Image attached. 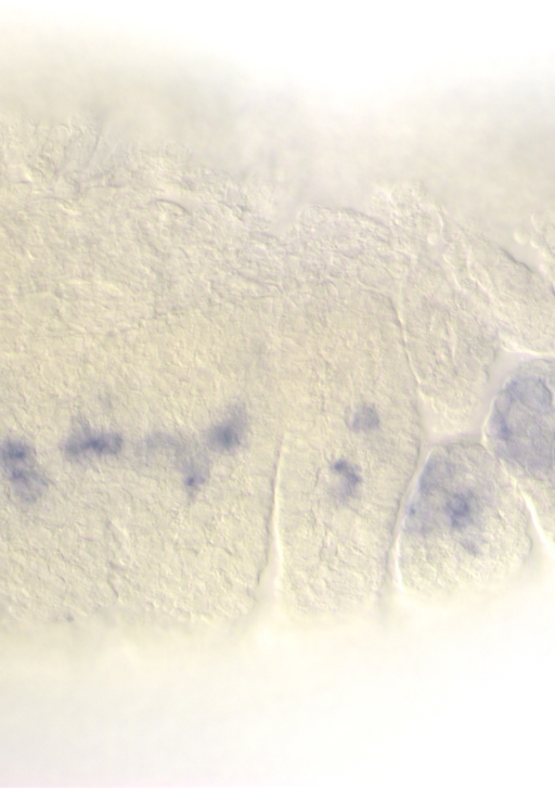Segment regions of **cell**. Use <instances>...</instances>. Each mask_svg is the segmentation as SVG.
<instances>
[{
  "mask_svg": "<svg viewBox=\"0 0 555 788\" xmlns=\"http://www.w3.org/2000/svg\"><path fill=\"white\" fill-rule=\"evenodd\" d=\"M531 515L485 443L465 440L437 449L410 517L431 593L444 603L478 605L516 587L534 560Z\"/></svg>",
  "mask_w": 555,
  "mask_h": 788,
  "instance_id": "6da1fadb",
  "label": "cell"
},
{
  "mask_svg": "<svg viewBox=\"0 0 555 788\" xmlns=\"http://www.w3.org/2000/svg\"><path fill=\"white\" fill-rule=\"evenodd\" d=\"M485 437L555 548V367L514 377L494 405Z\"/></svg>",
  "mask_w": 555,
  "mask_h": 788,
  "instance_id": "7a4b0ae2",
  "label": "cell"
},
{
  "mask_svg": "<svg viewBox=\"0 0 555 788\" xmlns=\"http://www.w3.org/2000/svg\"><path fill=\"white\" fill-rule=\"evenodd\" d=\"M1 456L9 481L18 498L26 502L37 500L44 491L47 481L36 465L33 450L22 441L9 439L2 444Z\"/></svg>",
  "mask_w": 555,
  "mask_h": 788,
  "instance_id": "3957f363",
  "label": "cell"
},
{
  "mask_svg": "<svg viewBox=\"0 0 555 788\" xmlns=\"http://www.w3.org/2000/svg\"><path fill=\"white\" fill-rule=\"evenodd\" d=\"M121 445L122 440L116 434L81 429L68 438L64 451L67 457L78 460L88 455H114Z\"/></svg>",
  "mask_w": 555,
  "mask_h": 788,
  "instance_id": "277c9868",
  "label": "cell"
},
{
  "mask_svg": "<svg viewBox=\"0 0 555 788\" xmlns=\"http://www.w3.org/2000/svg\"><path fill=\"white\" fill-rule=\"evenodd\" d=\"M245 432V413L242 409L234 408L225 418L209 429L207 443L215 452L230 453L241 447Z\"/></svg>",
  "mask_w": 555,
  "mask_h": 788,
  "instance_id": "5b68a950",
  "label": "cell"
},
{
  "mask_svg": "<svg viewBox=\"0 0 555 788\" xmlns=\"http://www.w3.org/2000/svg\"><path fill=\"white\" fill-rule=\"evenodd\" d=\"M379 423L376 411L371 406L360 408L352 416L351 428L354 431L367 432L377 428Z\"/></svg>",
  "mask_w": 555,
  "mask_h": 788,
  "instance_id": "8992f818",
  "label": "cell"
}]
</instances>
